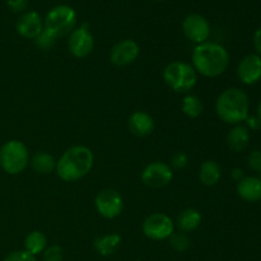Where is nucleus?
Returning a JSON list of instances; mask_svg holds the SVG:
<instances>
[{
  "instance_id": "33",
  "label": "nucleus",
  "mask_w": 261,
  "mask_h": 261,
  "mask_svg": "<svg viewBox=\"0 0 261 261\" xmlns=\"http://www.w3.org/2000/svg\"><path fill=\"white\" fill-rule=\"evenodd\" d=\"M231 177L233 178L234 181H237V182H239V181H241L242 178L245 177L244 170H242V168H240V167H234L233 170H232V172H231Z\"/></svg>"
},
{
  "instance_id": "35",
  "label": "nucleus",
  "mask_w": 261,
  "mask_h": 261,
  "mask_svg": "<svg viewBox=\"0 0 261 261\" xmlns=\"http://www.w3.org/2000/svg\"><path fill=\"white\" fill-rule=\"evenodd\" d=\"M155 2H163V0H155Z\"/></svg>"
},
{
  "instance_id": "5",
  "label": "nucleus",
  "mask_w": 261,
  "mask_h": 261,
  "mask_svg": "<svg viewBox=\"0 0 261 261\" xmlns=\"http://www.w3.org/2000/svg\"><path fill=\"white\" fill-rule=\"evenodd\" d=\"M163 79L172 91L177 93H188L198 82V73L191 64L184 61H172L163 70Z\"/></svg>"
},
{
  "instance_id": "24",
  "label": "nucleus",
  "mask_w": 261,
  "mask_h": 261,
  "mask_svg": "<svg viewBox=\"0 0 261 261\" xmlns=\"http://www.w3.org/2000/svg\"><path fill=\"white\" fill-rule=\"evenodd\" d=\"M170 245L173 247V250L178 252H185L186 250L190 247L191 245V240L185 232H173L171 234L170 239Z\"/></svg>"
},
{
  "instance_id": "23",
  "label": "nucleus",
  "mask_w": 261,
  "mask_h": 261,
  "mask_svg": "<svg viewBox=\"0 0 261 261\" xmlns=\"http://www.w3.org/2000/svg\"><path fill=\"white\" fill-rule=\"evenodd\" d=\"M181 111L190 119H196L204 111V105L201 99L195 94H186L181 102Z\"/></svg>"
},
{
  "instance_id": "11",
  "label": "nucleus",
  "mask_w": 261,
  "mask_h": 261,
  "mask_svg": "<svg viewBox=\"0 0 261 261\" xmlns=\"http://www.w3.org/2000/svg\"><path fill=\"white\" fill-rule=\"evenodd\" d=\"M182 32L190 42L200 45L208 41L211 36V24L208 19L198 13H191L184 19Z\"/></svg>"
},
{
  "instance_id": "27",
  "label": "nucleus",
  "mask_w": 261,
  "mask_h": 261,
  "mask_svg": "<svg viewBox=\"0 0 261 261\" xmlns=\"http://www.w3.org/2000/svg\"><path fill=\"white\" fill-rule=\"evenodd\" d=\"M3 261H37L35 255L30 254L25 250H18V251H13L5 256Z\"/></svg>"
},
{
  "instance_id": "31",
  "label": "nucleus",
  "mask_w": 261,
  "mask_h": 261,
  "mask_svg": "<svg viewBox=\"0 0 261 261\" xmlns=\"http://www.w3.org/2000/svg\"><path fill=\"white\" fill-rule=\"evenodd\" d=\"M252 42H254V47L255 50H256V54L259 56H261V27H259L256 31H255Z\"/></svg>"
},
{
  "instance_id": "2",
  "label": "nucleus",
  "mask_w": 261,
  "mask_h": 261,
  "mask_svg": "<svg viewBox=\"0 0 261 261\" xmlns=\"http://www.w3.org/2000/svg\"><path fill=\"white\" fill-rule=\"evenodd\" d=\"M94 165V155L86 145H73L59 158L56 171L59 178L65 182H75L86 177Z\"/></svg>"
},
{
  "instance_id": "32",
  "label": "nucleus",
  "mask_w": 261,
  "mask_h": 261,
  "mask_svg": "<svg viewBox=\"0 0 261 261\" xmlns=\"http://www.w3.org/2000/svg\"><path fill=\"white\" fill-rule=\"evenodd\" d=\"M245 121L247 122V129L256 130L261 126V124H260L259 119H257V116H249L246 120H245Z\"/></svg>"
},
{
  "instance_id": "9",
  "label": "nucleus",
  "mask_w": 261,
  "mask_h": 261,
  "mask_svg": "<svg viewBox=\"0 0 261 261\" xmlns=\"http://www.w3.org/2000/svg\"><path fill=\"white\" fill-rule=\"evenodd\" d=\"M94 47V38L89 31V25L83 23L75 27L69 35L68 48L71 55L76 59H84L91 55Z\"/></svg>"
},
{
  "instance_id": "34",
  "label": "nucleus",
  "mask_w": 261,
  "mask_h": 261,
  "mask_svg": "<svg viewBox=\"0 0 261 261\" xmlns=\"http://www.w3.org/2000/svg\"><path fill=\"white\" fill-rule=\"evenodd\" d=\"M257 119H259V121H260V124H261V101L259 102V106H257Z\"/></svg>"
},
{
  "instance_id": "19",
  "label": "nucleus",
  "mask_w": 261,
  "mask_h": 261,
  "mask_svg": "<svg viewBox=\"0 0 261 261\" xmlns=\"http://www.w3.org/2000/svg\"><path fill=\"white\" fill-rule=\"evenodd\" d=\"M56 163L53 154L47 152H38L30 160V165L32 170L38 175H50L56 171Z\"/></svg>"
},
{
  "instance_id": "6",
  "label": "nucleus",
  "mask_w": 261,
  "mask_h": 261,
  "mask_svg": "<svg viewBox=\"0 0 261 261\" xmlns=\"http://www.w3.org/2000/svg\"><path fill=\"white\" fill-rule=\"evenodd\" d=\"M76 27V13L65 4L56 5L48 10L43 19V28L53 33L56 38L70 35Z\"/></svg>"
},
{
  "instance_id": "22",
  "label": "nucleus",
  "mask_w": 261,
  "mask_h": 261,
  "mask_svg": "<svg viewBox=\"0 0 261 261\" xmlns=\"http://www.w3.org/2000/svg\"><path fill=\"white\" fill-rule=\"evenodd\" d=\"M47 247V237L41 231H32L25 236L24 250L32 255L42 254Z\"/></svg>"
},
{
  "instance_id": "8",
  "label": "nucleus",
  "mask_w": 261,
  "mask_h": 261,
  "mask_svg": "<svg viewBox=\"0 0 261 261\" xmlns=\"http://www.w3.org/2000/svg\"><path fill=\"white\" fill-rule=\"evenodd\" d=\"M97 213L106 219H114L121 214L124 209V200L120 193L115 189H103L94 199Z\"/></svg>"
},
{
  "instance_id": "25",
  "label": "nucleus",
  "mask_w": 261,
  "mask_h": 261,
  "mask_svg": "<svg viewBox=\"0 0 261 261\" xmlns=\"http://www.w3.org/2000/svg\"><path fill=\"white\" fill-rule=\"evenodd\" d=\"M56 40H58V38H56L53 33H50L48 31H46L45 28H43L42 32H41L33 41H35L36 46H37L38 48H41V50H50V48L55 45Z\"/></svg>"
},
{
  "instance_id": "10",
  "label": "nucleus",
  "mask_w": 261,
  "mask_h": 261,
  "mask_svg": "<svg viewBox=\"0 0 261 261\" xmlns=\"http://www.w3.org/2000/svg\"><path fill=\"white\" fill-rule=\"evenodd\" d=\"M140 180L150 189H160L167 186L173 180V171L170 165L165 162H150L144 167Z\"/></svg>"
},
{
  "instance_id": "7",
  "label": "nucleus",
  "mask_w": 261,
  "mask_h": 261,
  "mask_svg": "<svg viewBox=\"0 0 261 261\" xmlns=\"http://www.w3.org/2000/svg\"><path fill=\"white\" fill-rule=\"evenodd\" d=\"M143 233L153 241L168 240L175 232V223L172 218L165 213H153L144 219L142 224Z\"/></svg>"
},
{
  "instance_id": "30",
  "label": "nucleus",
  "mask_w": 261,
  "mask_h": 261,
  "mask_svg": "<svg viewBox=\"0 0 261 261\" xmlns=\"http://www.w3.org/2000/svg\"><path fill=\"white\" fill-rule=\"evenodd\" d=\"M7 5L12 12L25 13L28 8V0H7Z\"/></svg>"
},
{
  "instance_id": "28",
  "label": "nucleus",
  "mask_w": 261,
  "mask_h": 261,
  "mask_svg": "<svg viewBox=\"0 0 261 261\" xmlns=\"http://www.w3.org/2000/svg\"><path fill=\"white\" fill-rule=\"evenodd\" d=\"M247 166L250 170L261 173V150L254 149L247 155Z\"/></svg>"
},
{
  "instance_id": "26",
  "label": "nucleus",
  "mask_w": 261,
  "mask_h": 261,
  "mask_svg": "<svg viewBox=\"0 0 261 261\" xmlns=\"http://www.w3.org/2000/svg\"><path fill=\"white\" fill-rule=\"evenodd\" d=\"M43 254V261H63L64 251L59 245H51L45 249Z\"/></svg>"
},
{
  "instance_id": "15",
  "label": "nucleus",
  "mask_w": 261,
  "mask_h": 261,
  "mask_svg": "<svg viewBox=\"0 0 261 261\" xmlns=\"http://www.w3.org/2000/svg\"><path fill=\"white\" fill-rule=\"evenodd\" d=\"M127 127L133 135L144 138L154 132V120L148 112L134 111L127 120Z\"/></svg>"
},
{
  "instance_id": "14",
  "label": "nucleus",
  "mask_w": 261,
  "mask_h": 261,
  "mask_svg": "<svg viewBox=\"0 0 261 261\" xmlns=\"http://www.w3.org/2000/svg\"><path fill=\"white\" fill-rule=\"evenodd\" d=\"M15 28L22 37L28 38V40H35L43 31V19L37 12L30 10V12H25L20 15Z\"/></svg>"
},
{
  "instance_id": "1",
  "label": "nucleus",
  "mask_w": 261,
  "mask_h": 261,
  "mask_svg": "<svg viewBox=\"0 0 261 261\" xmlns=\"http://www.w3.org/2000/svg\"><path fill=\"white\" fill-rule=\"evenodd\" d=\"M193 68L198 74L206 78H217L227 70L229 65V54L226 47L217 42L196 45L191 55Z\"/></svg>"
},
{
  "instance_id": "20",
  "label": "nucleus",
  "mask_w": 261,
  "mask_h": 261,
  "mask_svg": "<svg viewBox=\"0 0 261 261\" xmlns=\"http://www.w3.org/2000/svg\"><path fill=\"white\" fill-rule=\"evenodd\" d=\"M222 168L216 161H204L199 168V180L205 186H216L221 181Z\"/></svg>"
},
{
  "instance_id": "4",
  "label": "nucleus",
  "mask_w": 261,
  "mask_h": 261,
  "mask_svg": "<svg viewBox=\"0 0 261 261\" xmlns=\"http://www.w3.org/2000/svg\"><path fill=\"white\" fill-rule=\"evenodd\" d=\"M30 150L20 140H8L0 148V167L8 175H19L30 165Z\"/></svg>"
},
{
  "instance_id": "13",
  "label": "nucleus",
  "mask_w": 261,
  "mask_h": 261,
  "mask_svg": "<svg viewBox=\"0 0 261 261\" xmlns=\"http://www.w3.org/2000/svg\"><path fill=\"white\" fill-rule=\"evenodd\" d=\"M237 76L241 83L252 86L261 81V56L249 54L240 60L237 65Z\"/></svg>"
},
{
  "instance_id": "12",
  "label": "nucleus",
  "mask_w": 261,
  "mask_h": 261,
  "mask_svg": "<svg viewBox=\"0 0 261 261\" xmlns=\"http://www.w3.org/2000/svg\"><path fill=\"white\" fill-rule=\"evenodd\" d=\"M140 55V46L134 40H122L112 46L110 61L116 66H127L134 63Z\"/></svg>"
},
{
  "instance_id": "16",
  "label": "nucleus",
  "mask_w": 261,
  "mask_h": 261,
  "mask_svg": "<svg viewBox=\"0 0 261 261\" xmlns=\"http://www.w3.org/2000/svg\"><path fill=\"white\" fill-rule=\"evenodd\" d=\"M237 194L242 200L255 203L261 200V178L255 176H245L237 182Z\"/></svg>"
},
{
  "instance_id": "29",
  "label": "nucleus",
  "mask_w": 261,
  "mask_h": 261,
  "mask_svg": "<svg viewBox=\"0 0 261 261\" xmlns=\"http://www.w3.org/2000/svg\"><path fill=\"white\" fill-rule=\"evenodd\" d=\"M189 163V157L186 153L184 152H176L175 154L171 157V166L176 170H182L188 166Z\"/></svg>"
},
{
  "instance_id": "17",
  "label": "nucleus",
  "mask_w": 261,
  "mask_h": 261,
  "mask_svg": "<svg viewBox=\"0 0 261 261\" xmlns=\"http://www.w3.org/2000/svg\"><path fill=\"white\" fill-rule=\"evenodd\" d=\"M250 130L245 125H233L227 135V144L229 149L236 153H241L250 144Z\"/></svg>"
},
{
  "instance_id": "3",
  "label": "nucleus",
  "mask_w": 261,
  "mask_h": 261,
  "mask_svg": "<svg viewBox=\"0 0 261 261\" xmlns=\"http://www.w3.org/2000/svg\"><path fill=\"white\" fill-rule=\"evenodd\" d=\"M250 99L246 92L232 87L222 92L216 101L219 119L229 125H239L249 117Z\"/></svg>"
},
{
  "instance_id": "21",
  "label": "nucleus",
  "mask_w": 261,
  "mask_h": 261,
  "mask_svg": "<svg viewBox=\"0 0 261 261\" xmlns=\"http://www.w3.org/2000/svg\"><path fill=\"white\" fill-rule=\"evenodd\" d=\"M201 213L195 208H188L181 212L177 218V227L181 232H193L200 226L201 223Z\"/></svg>"
},
{
  "instance_id": "18",
  "label": "nucleus",
  "mask_w": 261,
  "mask_h": 261,
  "mask_svg": "<svg viewBox=\"0 0 261 261\" xmlns=\"http://www.w3.org/2000/svg\"><path fill=\"white\" fill-rule=\"evenodd\" d=\"M122 244V237L119 233H107L94 240V249L101 256H111L116 254Z\"/></svg>"
}]
</instances>
